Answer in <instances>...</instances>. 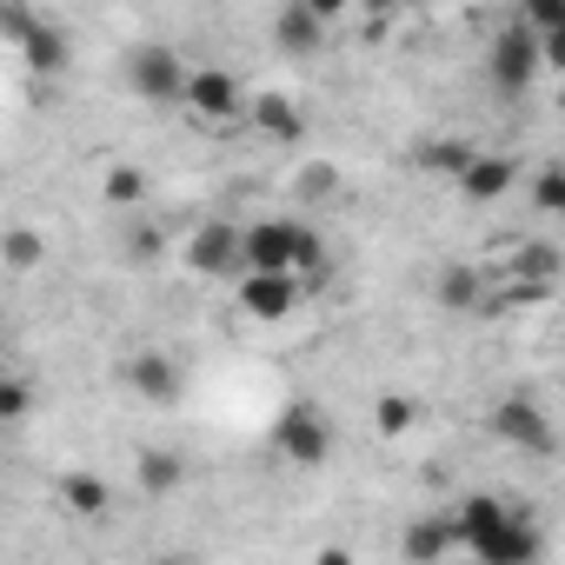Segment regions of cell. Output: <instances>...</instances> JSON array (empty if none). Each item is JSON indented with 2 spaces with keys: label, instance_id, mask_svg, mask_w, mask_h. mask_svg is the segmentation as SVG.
I'll list each match as a JSON object with an SVG mask.
<instances>
[{
  "label": "cell",
  "instance_id": "6da1fadb",
  "mask_svg": "<svg viewBox=\"0 0 565 565\" xmlns=\"http://www.w3.org/2000/svg\"><path fill=\"white\" fill-rule=\"evenodd\" d=\"M273 439H279V452H287L294 466H327V452H333V419H327V406L294 399L287 413H279Z\"/></svg>",
  "mask_w": 565,
  "mask_h": 565
},
{
  "label": "cell",
  "instance_id": "7a4b0ae2",
  "mask_svg": "<svg viewBox=\"0 0 565 565\" xmlns=\"http://www.w3.org/2000/svg\"><path fill=\"white\" fill-rule=\"evenodd\" d=\"M486 67H492V87H499V94H525V87L539 81V67H545V47H539V34H532V28H519V21H512V28L492 41Z\"/></svg>",
  "mask_w": 565,
  "mask_h": 565
},
{
  "label": "cell",
  "instance_id": "3957f363",
  "mask_svg": "<svg viewBox=\"0 0 565 565\" xmlns=\"http://www.w3.org/2000/svg\"><path fill=\"white\" fill-rule=\"evenodd\" d=\"M300 239H307V226L259 220V226H246V239H239V266H246V273H294V266H300ZM294 279H300V273H294Z\"/></svg>",
  "mask_w": 565,
  "mask_h": 565
},
{
  "label": "cell",
  "instance_id": "277c9868",
  "mask_svg": "<svg viewBox=\"0 0 565 565\" xmlns=\"http://www.w3.org/2000/svg\"><path fill=\"white\" fill-rule=\"evenodd\" d=\"M127 81H134V94L140 100H153V107H167V100H186V67H180V54L173 47H140L134 61H127Z\"/></svg>",
  "mask_w": 565,
  "mask_h": 565
},
{
  "label": "cell",
  "instance_id": "5b68a950",
  "mask_svg": "<svg viewBox=\"0 0 565 565\" xmlns=\"http://www.w3.org/2000/svg\"><path fill=\"white\" fill-rule=\"evenodd\" d=\"M492 439H505V446H519V452H552V419H545V406L539 399H499L492 406Z\"/></svg>",
  "mask_w": 565,
  "mask_h": 565
},
{
  "label": "cell",
  "instance_id": "8992f818",
  "mask_svg": "<svg viewBox=\"0 0 565 565\" xmlns=\"http://www.w3.org/2000/svg\"><path fill=\"white\" fill-rule=\"evenodd\" d=\"M239 307L253 320H287L300 307V279L294 273H246L239 279Z\"/></svg>",
  "mask_w": 565,
  "mask_h": 565
},
{
  "label": "cell",
  "instance_id": "52a82bcc",
  "mask_svg": "<svg viewBox=\"0 0 565 565\" xmlns=\"http://www.w3.org/2000/svg\"><path fill=\"white\" fill-rule=\"evenodd\" d=\"M239 239H246V226H226V220H213V226H200L193 233V246H186V266L193 273H246L239 266Z\"/></svg>",
  "mask_w": 565,
  "mask_h": 565
},
{
  "label": "cell",
  "instance_id": "ba28073f",
  "mask_svg": "<svg viewBox=\"0 0 565 565\" xmlns=\"http://www.w3.org/2000/svg\"><path fill=\"white\" fill-rule=\"evenodd\" d=\"M186 114L193 120H233L239 114V87H233V74H220V67H200L193 81H186Z\"/></svg>",
  "mask_w": 565,
  "mask_h": 565
},
{
  "label": "cell",
  "instance_id": "9c48e42d",
  "mask_svg": "<svg viewBox=\"0 0 565 565\" xmlns=\"http://www.w3.org/2000/svg\"><path fill=\"white\" fill-rule=\"evenodd\" d=\"M0 21H8V34H14V41L28 47V61H34L41 74L67 61V34H61V28H47V21H34L28 8H8V14H0Z\"/></svg>",
  "mask_w": 565,
  "mask_h": 565
},
{
  "label": "cell",
  "instance_id": "30bf717a",
  "mask_svg": "<svg viewBox=\"0 0 565 565\" xmlns=\"http://www.w3.org/2000/svg\"><path fill=\"white\" fill-rule=\"evenodd\" d=\"M532 558H539V525H532V519H519V512H512V519L479 545V552H472V565H532Z\"/></svg>",
  "mask_w": 565,
  "mask_h": 565
},
{
  "label": "cell",
  "instance_id": "8fae6325",
  "mask_svg": "<svg viewBox=\"0 0 565 565\" xmlns=\"http://www.w3.org/2000/svg\"><path fill=\"white\" fill-rule=\"evenodd\" d=\"M273 34L287 54H320V34H327V8L320 0H294V8L273 14Z\"/></svg>",
  "mask_w": 565,
  "mask_h": 565
},
{
  "label": "cell",
  "instance_id": "7c38bea8",
  "mask_svg": "<svg viewBox=\"0 0 565 565\" xmlns=\"http://www.w3.org/2000/svg\"><path fill=\"white\" fill-rule=\"evenodd\" d=\"M439 307H452V313H479V307H486V273L466 266V259H446V266H439Z\"/></svg>",
  "mask_w": 565,
  "mask_h": 565
},
{
  "label": "cell",
  "instance_id": "4fadbf2b",
  "mask_svg": "<svg viewBox=\"0 0 565 565\" xmlns=\"http://www.w3.org/2000/svg\"><path fill=\"white\" fill-rule=\"evenodd\" d=\"M127 386H134L140 399H173V393H180V373H173L167 353H134V360H127Z\"/></svg>",
  "mask_w": 565,
  "mask_h": 565
},
{
  "label": "cell",
  "instance_id": "5bb4252c",
  "mask_svg": "<svg viewBox=\"0 0 565 565\" xmlns=\"http://www.w3.org/2000/svg\"><path fill=\"white\" fill-rule=\"evenodd\" d=\"M512 180H519V167H512L505 153H472V167L459 173V186H466L472 200H499Z\"/></svg>",
  "mask_w": 565,
  "mask_h": 565
},
{
  "label": "cell",
  "instance_id": "9a60e30c",
  "mask_svg": "<svg viewBox=\"0 0 565 565\" xmlns=\"http://www.w3.org/2000/svg\"><path fill=\"white\" fill-rule=\"evenodd\" d=\"M552 273H558V246H545V239H519L512 246V279H519L525 294H539Z\"/></svg>",
  "mask_w": 565,
  "mask_h": 565
},
{
  "label": "cell",
  "instance_id": "2e32d148",
  "mask_svg": "<svg viewBox=\"0 0 565 565\" xmlns=\"http://www.w3.org/2000/svg\"><path fill=\"white\" fill-rule=\"evenodd\" d=\"M253 127L273 134V140H300V134H307V120H300V107H294L287 94H259V100H253Z\"/></svg>",
  "mask_w": 565,
  "mask_h": 565
},
{
  "label": "cell",
  "instance_id": "e0dca14e",
  "mask_svg": "<svg viewBox=\"0 0 565 565\" xmlns=\"http://www.w3.org/2000/svg\"><path fill=\"white\" fill-rule=\"evenodd\" d=\"M505 519H512V512H505L499 499H466V512H459V545H466V552H479Z\"/></svg>",
  "mask_w": 565,
  "mask_h": 565
},
{
  "label": "cell",
  "instance_id": "ac0fdd59",
  "mask_svg": "<svg viewBox=\"0 0 565 565\" xmlns=\"http://www.w3.org/2000/svg\"><path fill=\"white\" fill-rule=\"evenodd\" d=\"M61 499H67V512H81V519H100V512L114 505L107 479H94V472H67V479H61Z\"/></svg>",
  "mask_w": 565,
  "mask_h": 565
},
{
  "label": "cell",
  "instance_id": "d6986e66",
  "mask_svg": "<svg viewBox=\"0 0 565 565\" xmlns=\"http://www.w3.org/2000/svg\"><path fill=\"white\" fill-rule=\"evenodd\" d=\"M452 539H459V525H446V519H419V525H406V558H413V565H433Z\"/></svg>",
  "mask_w": 565,
  "mask_h": 565
},
{
  "label": "cell",
  "instance_id": "ffe728a7",
  "mask_svg": "<svg viewBox=\"0 0 565 565\" xmlns=\"http://www.w3.org/2000/svg\"><path fill=\"white\" fill-rule=\"evenodd\" d=\"M373 426H380L386 439L413 433V426H419V399H406V393H386V399H373Z\"/></svg>",
  "mask_w": 565,
  "mask_h": 565
},
{
  "label": "cell",
  "instance_id": "44dd1931",
  "mask_svg": "<svg viewBox=\"0 0 565 565\" xmlns=\"http://www.w3.org/2000/svg\"><path fill=\"white\" fill-rule=\"evenodd\" d=\"M419 167H426V173H452V180H459V173L472 167V147H459V140H433V147H419Z\"/></svg>",
  "mask_w": 565,
  "mask_h": 565
},
{
  "label": "cell",
  "instance_id": "7402d4cb",
  "mask_svg": "<svg viewBox=\"0 0 565 565\" xmlns=\"http://www.w3.org/2000/svg\"><path fill=\"white\" fill-rule=\"evenodd\" d=\"M134 472H140V486H147V492H173L186 466H180L173 452H140V466H134Z\"/></svg>",
  "mask_w": 565,
  "mask_h": 565
},
{
  "label": "cell",
  "instance_id": "603a6c76",
  "mask_svg": "<svg viewBox=\"0 0 565 565\" xmlns=\"http://www.w3.org/2000/svg\"><path fill=\"white\" fill-rule=\"evenodd\" d=\"M107 206H140V193H147V180H140V167H107Z\"/></svg>",
  "mask_w": 565,
  "mask_h": 565
},
{
  "label": "cell",
  "instance_id": "cb8c5ba5",
  "mask_svg": "<svg viewBox=\"0 0 565 565\" xmlns=\"http://www.w3.org/2000/svg\"><path fill=\"white\" fill-rule=\"evenodd\" d=\"M519 28H532L539 41H545V34H558V28H565V0H525Z\"/></svg>",
  "mask_w": 565,
  "mask_h": 565
},
{
  "label": "cell",
  "instance_id": "d4e9b609",
  "mask_svg": "<svg viewBox=\"0 0 565 565\" xmlns=\"http://www.w3.org/2000/svg\"><path fill=\"white\" fill-rule=\"evenodd\" d=\"M532 206H539V213H565V167H545V173L532 180Z\"/></svg>",
  "mask_w": 565,
  "mask_h": 565
},
{
  "label": "cell",
  "instance_id": "484cf974",
  "mask_svg": "<svg viewBox=\"0 0 565 565\" xmlns=\"http://www.w3.org/2000/svg\"><path fill=\"white\" fill-rule=\"evenodd\" d=\"M8 266H14V273H34V266H41V233L14 226V233H8Z\"/></svg>",
  "mask_w": 565,
  "mask_h": 565
},
{
  "label": "cell",
  "instance_id": "4316f807",
  "mask_svg": "<svg viewBox=\"0 0 565 565\" xmlns=\"http://www.w3.org/2000/svg\"><path fill=\"white\" fill-rule=\"evenodd\" d=\"M0 419H8V426H21V419H28V380H21V373L8 380V393H0Z\"/></svg>",
  "mask_w": 565,
  "mask_h": 565
},
{
  "label": "cell",
  "instance_id": "83f0119b",
  "mask_svg": "<svg viewBox=\"0 0 565 565\" xmlns=\"http://www.w3.org/2000/svg\"><path fill=\"white\" fill-rule=\"evenodd\" d=\"M294 273H307V279H320V273H327V246H320V233H307V239H300V266H294Z\"/></svg>",
  "mask_w": 565,
  "mask_h": 565
},
{
  "label": "cell",
  "instance_id": "f1b7e54d",
  "mask_svg": "<svg viewBox=\"0 0 565 565\" xmlns=\"http://www.w3.org/2000/svg\"><path fill=\"white\" fill-rule=\"evenodd\" d=\"M153 253H160V233H153V226H140V233H134V259H153Z\"/></svg>",
  "mask_w": 565,
  "mask_h": 565
},
{
  "label": "cell",
  "instance_id": "f546056e",
  "mask_svg": "<svg viewBox=\"0 0 565 565\" xmlns=\"http://www.w3.org/2000/svg\"><path fill=\"white\" fill-rule=\"evenodd\" d=\"M539 47H545V67H565V28H558V34H545Z\"/></svg>",
  "mask_w": 565,
  "mask_h": 565
},
{
  "label": "cell",
  "instance_id": "4dcf8cb0",
  "mask_svg": "<svg viewBox=\"0 0 565 565\" xmlns=\"http://www.w3.org/2000/svg\"><path fill=\"white\" fill-rule=\"evenodd\" d=\"M313 565H353V552H340V545H327V552H320Z\"/></svg>",
  "mask_w": 565,
  "mask_h": 565
},
{
  "label": "cell",
  "instance_id": "1f68e13d",
  "mask_svg": "<svg viewBox=\"0 0 565 565\" xmlns=\"http://www.w3.org/2000/svg\"><path fill=\"white\" fill-rule=\"evenodd\" d=\"M160 565H180V558H160Z\"/></svg>",
  "mask_w": 565,
  "mask_h": 565
}]
</instances>
